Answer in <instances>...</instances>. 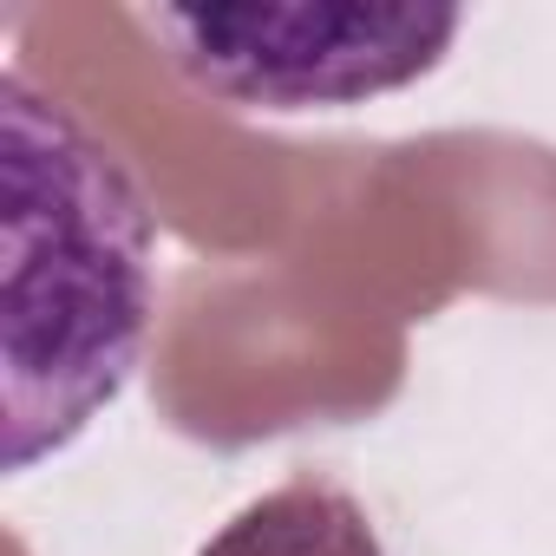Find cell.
Segmentation results:
<instances>
[{
    "label": "cell",
    "mask_w": 556,
    "mask_h": 556,
    "mask_svg": "<svg viewBox=\"0 0 556 556\" xmlns=\"http://www.w3.org/2000/svg\"><path fill=\"white\" fill-rule=\"evenodd\" d=\"M144 27L170 66L242 112L361 105L426 79L465 14L458 8H151Z\"/></svg>",
    "instance_id": "cell-2"
},
{
    "label": "cell",
    "mask_w": 556,
    "mask_h": 556,
    "mask_svg": "<svg viewBox=\"0 0 556 556\" xmlns=\"http://www.w3.org/2000/svg\"><path fill=\"white\" fill-rule=\"evenodd\" d=\"M197 556H387V543L348 484L295 471L275 491L249 497Z\"/></svg>",
    "instance_id": "cell-3"
},
{
    "label": "cell",
    "mask_w": 556,
    "mask_h": 556,
    "mask_svg": "<svg viewBox=\"0 0 556 556\" xmlns=\"http://www.w3.org/2000/svg\"><path fill=\"white\" fill-rule=\"evenodd\" d=\"M8 138V471L66 452L138 374L151 334V203L118 151L21 66Z\"/></svg>",
    "instance_id": "cell-1"
}]
</instances>
